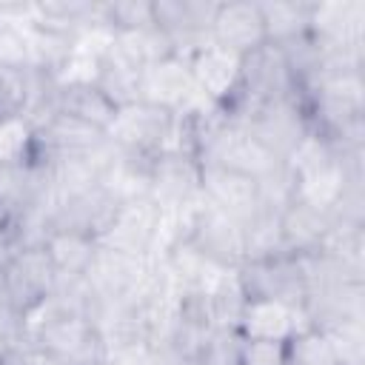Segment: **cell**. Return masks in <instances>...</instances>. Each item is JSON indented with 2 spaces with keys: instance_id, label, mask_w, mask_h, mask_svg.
I'll use <instances>...</instances> for the list:
<instances>
[{
  "instance_id": "6da1fadb",
  "label": "cell",
  "mask_w": 365,
  "mask_h": 365,
  "mask_svg": "<svg viewBox=\"0 0 365 365\" xmlns=\"http://www.w3.org/2000/svg\"><path fill=\"white\" fill-rule=\"evenodd\" d=\"M174 131H177V114L154 103L137 100L117 111L106 137L120 154L151 160L163 151H174Z\"/></svg>"
},
{
  "instance_id": "7a4b0ae2",
  "label": "cell",
  "mask_w": 365,
  "mask_h": 365,
  "mask_svg": "<svg viewBox=\"0 0 365 365\" xmlns=\"http://www.w3.org/2000/svg\"><path fill=\"white\" fill-rule=\"evenodd\" d=\"M237 282L245 299H274L305 308L308 277H305V262L297 254L277 251L268 257L245 259L237 268Z\"/></svg>"
},
{
  "instance_id": "3957f363",
  "label": "cell",
  "mask_w": 365,
  "mask_h": 365,
  "mask_svg": "<svg viewBox=\"0 0 365 365\" xmlns=\"http://www.w3.org/2000/svg\"><path fill=\"white\" fill-rule=\"evenodd\" d=\"M185 242L194 254H200L205 262H211L220 271H237L245 262V245H242V228L217 211L214 205L197 200V208L188 214L185 225Z\"/></svg>"
},
{
  "instance_id": "277c9868",
  "label": "cell",
  "mask_w": 365,
  "mask_h": 365,
  "mask_svg": "<svg viewBox=\"0 0 365 365\" xmlns=\"http://www.w3.org/2000/svg\"><path fill=\"white\" fill-rule=\"evenodd\" d=\"M245 131L279 163H285L291 157V151L308 137L311 131V120H308V108L299 97H288V100H274V103H262L257 106L245 120H242Z\"/></svg>"
},
{
  "instance_id": "5b68a950",
  "label": "cell",
  "mask_w": 365,
  "mask_h": 365,
  "mask_svg": "<svg viewBox=\"0 0 365 365\" xmlns=\"http://www.w3.org/2000/svg\"><path fill=\"white\" fill-rule=\"evenodd\" d=\"M0 285L11 302V308L26 319L31 311H37L57 285L54 265L43 245L20 248L0 271Z\"/></svg>"
},
{
  "instance_id": "8992f818",
  "label": "cell",
  "mask_w": 365,
  "mask_h": 365,
  "mask_svg": "<svg viewBox=\"0 0 365 365\" xmlns=\"http://www.w3.org/2000/svg\"><path fill=\"white\" fill-rule=\"evenodd\" d=\"M200 200L231 217L240 228L268 208L262 202L259 180L222 165H200Z\"/></svg>"
},
{
  "instance_id": "52a82bcc",
  "label": "cell",
  "mask_w": 365,
  "mask_h": 365,
  "mask_svg": "<svg viewBox=\"0 0 365 365\" xmlns=\"http://www.w3.org/2000/svg\"><path fill=\"white\" fill-rule=\"evenodd\" d=\"M154 6V23L160 31L168 34L174 54L188 57L200 46H205L211 37V20L217 11V3L205 0H151Z\"/></svg>"
},
{
  "instance_id": "ba28073f",
  "label": "cell",
  "mask_w": 365,
  "mask_h": 365,
  "mask_svg": "<svg viewBox=\"0 0 365 365\" xmlns=\"http://www.w3.org/2000/svg\"><path fill=\"white\" fill-rule=\"evenodd\" d=\"M148 197L160 208L194 205L200 200V163L185 151H163L151 157Z\"/></svg>"
},
{
  "instance_id": "9c48e42d",
  "label": "cell",
  "mask_w": 365,
  "mask_h": 365,
  "mask_svg": "<svg viewBox=\"0 0 365 365\" xmlns=\"http://www.w3.org/2000/svg\"><path fill=\"white\" fill-rule=\"evenodd\" d=\"M140 100L154 103L171 114H182L205 97L194 86V77L188 71V60L174 54V57H165V60L143 68Z\"/></svg>"
},
{
  "instance_id": "30bf717a",
  "label": "cell",
  "mask_w": 365,
  "mask_h": 365,
  "mask_svg": "<svg viewBox=\"0 0 365 365\" xmlns=\"http://www.w3.org/2000/svg\"><path fill=\"white\" fill-rule=\"evenodd\" d=\"M188 71L194 77L197 91L217 106H228L237 91H240V74H242V57L214 46L211 40L205 46H200L197 51H191L188 57Z\"/></svg>"
},
{
  "instance_id": "8fae6325",
  "label": "cell",
  "mask_w": 365,
  "mask_h": 365,
  "mask_svg": "<svg viewBox=\"0 0 365 365\" xmlns=\"http://www.w3.org/2000/svg\"><path fill=\"white\" fill-rule=\"evenodd\" d=\"M208 37L214 46H220L237 57L257 51L259 46L268 43L259 3H217Z\"/></svg>"
},
{
  "instance_id": "7c38bea8",
  "label": "cell",
  "mask_w": 365,
  "mask_h": 365,
  "mask_svg": "<svg viewBox=\"0 0 365 365\" xmlns=\"http://www.w3.org/2000/svg\"><path fill=\"white\" fill-rule=\"evenodd\" d=\"M277 222H279V242H282V251L288 254H297V257H308V254H317L331 228H334V217L331 211H322L317 205H308L297 197H291L279 214H277Z\"/></svg>"
},
{
  "instance_id": "4fadbf2b",
  "label": "cell",
  "mask_w": 365,
  "mask_h": 365,
  "mask_svg": "<svg viewBox=\"0 0 365 365\" xmlns=\"http://www.w3.org/2000/svg\"><path fill=\"white\" fill-rule=\"evenodd\" d=\"M305 308L274 302V299H245L240 314V334L245 339H262V342H288L294 334L308 328Z\"/></svg>"
},
{
  "instance_id": "5bb4252c",
  "label": "cell",
  "mask_w": 365,
  "mask_h": 365,
  "mask_svg": "<svg viewBox=\"0 0 365 365\" xmlns=\"http://www.w3.org/2000/svg\"><path fill=\"white\" fill-rule=\"evenodd\" d=\"M54 111L74 117L86 125H94L100 131H108L120 108L97 83H57Z\"/></svg>"
},
{
  "instance_id": "9a60e30c",
  "label": "cell",
  "mask_w": 365,
  "mask_h": 365,
  "mask_svg": "<svg viewBox=\"0 0 365 365\" xmlns=\"http://www.w3.org/2000/svg\"><path fill=\"white\" fill-rule=\"evenodd\" d=\"M51 265H54V274L60 279H83L88 277L94 259H97V240L91 234H83V231H68V228H51L46 242H43Z\"/></svg>"
},
{
  "instance_id": "2e32d148",
  "label": "cell",
  "mask_w": 365,
  "mask_h": 365,
  "mask_svg": "<svg viewBox=\"0 0 365 365\" xmlns=\"http://www.w3.org/2000/svg\"><path fill=\"white\" fill-rule=\"evenodd\" d=\"M259 11H262V23H265V40L271 46H285L311 31L314 3H302V0L259 3Z\"/></svg>"
},
{
  "instance_id": "e0dca14e",
  "label": "cell",
  "mask_w": 365,
  "mask_h": 365,
  "mask_svg": "<svg viewBox=\"0 0 365 365\" xmlns=\"http://www.w3.org/2000/svg\"><path fill=\"white\" fill-rule=\"evenodd\" d=\"M23 163H34V128L23 114L6 117L0 120V168Z\"/></svg>"
},
{
  "instance_id": "ac0fdd59",
  "label": "cell",
  "mask_w": 365,
  "mask_h": 365,
  "mask_svg": "<svg viewBox=\"0 0 365 365\" xmlns=\"http://www.w3.org/2000/svg\"><path fill=\"white\" fill-rule=\"evenodd\" d=\"M285 365H339L328 336L308 325L285 342Z\"/></svg>"
},
{
  "instance_id": "d6986e66",
  "label": "cell",
  "mask_w": 365,
  "mask_h": 365,
  "mask_svg": "<svg viewBox=\"0 0 365 365\" xmlns=\"http://www.w3.org/2000/svg\"><path fill=\"white\" fill-rule=\"evenodd\" d=\"M245 336L240 328H214L197 356V365H242Z\"/></svg>"
},
{
  "instance_id": "ffe728a7",
  "label": "cell",
  "mask_w": 365,
  "mask_h": 365,
  "mask_svg": "<svg viewBox=\"0 0 365 365\" xmlns=\"http://www.w3.org/2000/svg\"><path fill=\"white\" fill-rule=\"evenodd\" d=\"M106 26L111 31H137L157 26L151 0H123V3H103Z\"/></svg>"
},
{
  "instance_id": "44dd1931",
  "label": "cell",
  "mask_w": 365,
  "mask_h": 365,
  "mask_svg": "<svg viewBox=\"0 0 365 365\" xmlns=\"http://www.w3.org/2000/svg\"><path fill=\"white\" fill-rule=\"evenodd\" d=\"M26 68H11L0 63V120L6 117H20L26 111Z\"/></svg>"
},
{
  "instance_id": "7402d4cb",
  "label": "cell",
  "mask_w": 365,
  "mask_h": 365,
  "mask_svg": "<svg viewBox=\"0 0 365 365\" xmlns=\"http://www.w3.org/2000/svg\"><path fill=\"white\" fill-rule=\"evenodd\" d=\"M0 63L11 68H29V26L0 23Z\"/></svg>"
},
{
  "instance_id": "603a6c76",
  "label": "cell",
  "mask_w": 365,
  "mask_h": 365,
  "mask_svg": "<svg viewBox=\"0 0 365 365\" xmlns=\"http://www.w3.org/2000/svg\"><path fill=\"white\" fill-rule=\"evenodd\" d=\"M242 365H285V342L245 339Z\"/></svg>"
},
{
  "instance_id": "cb8c5ba5",
  "label": "cell",
  "mask_w": 365,
  "mask_h": 365,
  "mask_svg": "<svg viewBox=\"0 0 365 365\" xmlns=\"http://www.w3.org/2000/svg\"><path fill=\"white\" fill-rule=\"evenodd\" d=\"M6 365H63V362L29 342H17L6 351Z\"/></svg>"
},
{
  "instance_id": "d4e9b609",
  "label": "cell",
  "mask_w": 365,
  "mask_h": 365,
  "mask_svg": "<svg viewBox=\"0 0 365 365\" xmlns=\"http://www.w3.org/2000/svg\"><path fill=\"white\" fill-rule=\"evenodd\" d=\"M11 217H14V214H11V211H9V208H6L3 202H0V231H3V228H9Z\"/></svg>"
},
{
  "instance_id": "484cf974",
  "label": "cell",
  "mask_w": 365,
  "mask_h": 365,
  "mask_svg": "<svg viewBox=\"0 0 365 365\" xmlns=\"http://www.w3.org/2000/svg\"><path fill=\"white\" fill-rule=\"evenodd\" d=\"M9 348H11V342H9V339H6L3 334H0V359L6 356V351H9Z\"/></svg>"
},
{
  "instance_id": "4316f807",
  "label": "cell",
  "mask_w": 365,
  "mask_h": 365,
  "mask_svg": "<svg viewBox=\"0 0 365 365\" xmlns=\"http://www.w3.org/2000/svg\"><path fill=\"white\" fill-rule=\"evenodd\" d=\"M0 365H6V356H3V359H0Z\"/></svg>"
}]
</instances>
